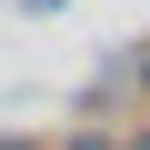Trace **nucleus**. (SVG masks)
Returning <instances> with one entry per match:
<instances>
[{
	"label": "nucleus",
	"mask_w": 150,
	"mask_h": 150,
	"mask_svg": "<svg viewBox=\"0 0 150 150\" xmlns=\"http://www.w3.org/2000/svg\"><path fill=\"white\" fill-rule=\"evenodd\" d=\"M60 150H120V130H70Z\"/></svg>",
	"instance_id": "f257e3e1"
},
{
	"label": "nucleus",
	"mask_w": 150,
	"mask_h": 150,
	"mask_svg": "<svg viewBox=\"0 0 150 150\" xmlns=\"http://www.w3.org/2000/svg\"><path fill=\"white\" fill-rule=\"evenodd\" d=\"M120 150H150V130H120Z\"/></svg>",
	"instance_id": "f03ea898"
},
{
	"label": "nucleus",
	"mask_w": 150,
	"mask_h": 150,
	"mask_svg": "<svg viewBox=\"0 0 150 150\" xmlns=\"http://www.w3.org/2000/svg\"><path fill=\"white\" fill-rule=\"evenodd\" d=\"M140 80H150V50H140Z\"/></svg>",
	"instance_id": "7ed1b4c3"
},
{
	"label": "nucleus",
	"mask_w": 150,
	"mask_h": 150,
	"mask_svg": "<svg viewBox=\"0 0 150 150\" xmlns=\"http://www.w3.org/2000/svg\"><path fill=\"white\" fill-rule=\"evenodd\" d=\"M10 150H20V140H10Z\"/></svg>",
	"instance_id": "20e7f679"
}]
</instances>
